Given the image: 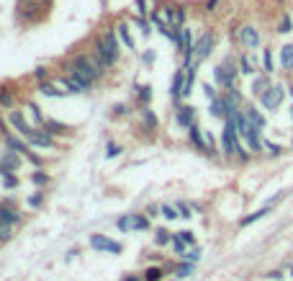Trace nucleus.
<instances>
[{
    "label": "nucleus",
    "instance_id": "f257e3e1",
    "mask_svg": "<svg viewBox=\"0 0 293 281\" xmlns=\"http://www.w3.org/2000/svg\"><path fill=\"white\" fill-rule=\"evenodd\" d=\"M67 70H70L72 75H77V78H82V80H87V83H93V80H98L103 75L106 67H103L95 57L77 54V57H72L70 62H67Z\"/></svg>",
    "mask_w": 293,
    "mask_h": 281
},
{
    "label": "nucleus",
    "instance_id": "f03ea898",
    "mask_svg": "<svg viewBox=\"0 0 293 281\" xmlns=\"http://www.w3.org/2000/svg\"><path fill=\"white\" fill-rule=\"evenodd\" d=\"M93 54H95V59L103 64V67H114L116 59H119V39H116V34L114 31L101 34L98 41H95V52Z\"/></svg>",
    "mask_w": 293,
    "mask_h": 281
},
{
    "label": "nucleus",
    "instance_id": "7ed1b4c3",
    "mask_svg": "<svg viewBox=\"0 0 293 281\" xmlns=\"http://www.w3.org/2000/svg\"><path fill=\"white\" fill-rule=\"evenodd\" d=\"M211 49H214V34L211 31L201 34L193 41V52H190V57H185V64H188V67H198V64L211 54Z\"/></svg>",
    "mask_w": 293,
    "mask_h": 281
},
{
    "label": "nucleus",
    "instance_id": "20e7f679",
    "mask_svg": "<svg viewBox=\"0 0 293 281\" xmlns=\"http://www.w3.org/2000/svg\"><path fill=\"white\" fill-rule=\"evenodd\" d=\"M237 124H234V119L229 116L227 119V126H224V134H221V147H224V153L227 155H237V158H242V160H247V153L239 147V142H237Z\"/></svg>",
    "mask_w": 293,
    "mask_h": 281
},
{
    "label": "nucleus",
    "instance_id": "39448f33",
    "mask_svg": "<svg viewBox=\"0 0 293 281\" xmlns=\"http://www.w3.org/2000/svg\"><path fill=\"white\" fill-rule=\"evenodd\" d=\"M237 67H234V62L227 59V62H219L216 64V70H214V80L221 85V88H232L234 80H237Z\"/></svg>",
    "mask_w": 293,
    "mask_h": 281
},
{
    "label": "nucleus",
    "instance_id": "423d86ee",
    "mask_svg": "<svg viewBox=\"0 0 293 281\" xmlns=\"http://www.w3.org/2000/svg\"><path fill=\"white\" fill-rule=\"evenodd\" d=\"M283 96H285V88H283V85H270V88H267L260 98H262V106H265V109L273 111V109H278V106L283 103Z\"/></svg>",
    "mask_w": 293,
    "mask_h": 281
},
{
    "label": "nucleus",
    "instance_id": "0eeeda50",
    "mask_svg": "<svg viewBox=\"0 0 293 281\" xmlns=\"http://www.w3.org/2000/svg\"><path fill=\"white\" fill-rule=\"evenodd\" d=\"M237 39L242 41L244 49H257V47H260V34H257L255 26H239Z\"/></svg>",
    "mask_w": 293,
    "mask_h": 281
},
{
    "label": "nucleus",
    "instance_id": "6e6552de",
    "mask_svg": "<svg viewBox=\"0 0 293 281\" xmlns=\"http://www.w3.org/2000/svg\"><path fill=\"white\" fill-rule=\"evenodd\" d=\"M90 245H93L95 250H103V253H121V243H114L108 240L106 235H90Z\"/></svg>",
    "mask_w": 293,
    "mask_h": 281
},
{
    "label": "nucleus",
    "instance_id": "1a4fd4ad",
    "mask_svg": "<svg viewBox=\"0 0 293 281\" xmlns=\"http://www.w3.org/2000/svg\"><path fill=\"white\" fill-rule=\"evenodd\" d=\"M6 147L8 150H16V153H24L31 163H36V165H41V158H36L34 153H31V150H29V145L26 142H21L18 137H13V134H6Z\"/></svg>",
    "mask_w": 293,
    "mask_h": 281
},
{
    "label": "nucleus",
    "instance_id": "9d476101",
    "mask_svg": "<svg viewBox=\"0 0 293 281\" xmlns=\"http://www.w3.org/2000/svg\"><path fill=\"white\" fill-rule=\"evenodd\" d=\"M62 85L67 88V93H82V91H87L93 83H87V80H82V78H77V75H70V78L62 80Z\"/></svg>",
    "mask_w": 293,
    "mask_h": 281
},
{
    "label": "nucleus",
    "instance_id": "9b49d317",
    "mask_svg": "<svg viewBox=\"0 0 293 281\" xmlns=\"http://www.w3.org/2000/svg\"><path fill=\"white\" fill-rule=\"evenodd\" d=\"M209 111H211V116H216V119H229V116H232V109H229L227 98H214Z\"/></svg>",
    "mask_w": 293,
    "mask_h": 281
},
{
    "label": "nucleus",
    "instance_id": "f8f14e48",
    "mask_svg": "<svg viewBox=\"0 0 293 281\" xmlns=\"http://www.w3.org/2000/svg\"><path fill=\"white\" fill-rule=\"evenodd\" d=\"M18 165H21V158H18L16 150H8V153H3V158H0V168H3L6 173L18 170Z\"/></svg>",
    "mask_w": 293,
    "mask_h": 281
},
{
    "label": "nucleus",
    "instance_id": "ddd939ff",
    "mask_svg": "<svg viewBox=\"0 0 293 281\" xmlns=\"http://www.w3.org/2000/svg\"><path fill=\"white\" fill-rule=\"evenodd\" d=\"M185 75H188V70L183 67V70H177V73H175V78H172V98H175V101H177V98H183Z\"/></svg>",
    "mask_w": 293,
    "mask_h": 281
},
{
    "label": "nucleus",
    "instance_id": "4468645a",
    "mask_svg": "<svg viewBox=\"0 0 293 281\" xmlns=\"http://www.w3.org/2000/svg\"><path fill=\"white\" fill-rule=\"evenodd\" d=\"M193 109H190V106H180V109H177V114H175V119H177V124L180 126H185V129H190L193 126Z\"/></svg>",
    "mask_w": 293,
    "mask_h": 281
},
{
    "label": "nucleus",
    "instance_id": "2eb2a0df",
    "mask_svg": "<svg viewBox=\"0 0 293 281\" xmlns=\"http://www.w3.org/2000/svg\"><path fill=\"white\" fill-rule=\"evenodd\" d=\"M190 142H193V145L201 150V153H211V150H209V145H206V134L201 132V129H198L196 124L190 126Z\"/></svg>",
    "mask_w": 293,
    "mask_h": 281
},
{
    "label": "nucleus",
    "instance_id": "dca6fc26",
    "mask_svg": "<svg viewBox=\"0 0 293 281\" xmlns=\"http://www.w3.org/2000/svg\"><path fill=\"white\" fill-rule=\"evenodd\" d=\"M29 142L36 145V147H52V137H49L47 132H41V129H31Z\"/></svg>",
    "mask_w": 293,
    "mask_h": 281
},
{
    "label": "nucleus",
    "instance_id": "f3484780",
    "mask_svg": "<svg viewBox=\"0 0 293 281\" xmlns=\"http://www.w3.org/2000/svg\"><path fill=\"white\" fill-rule=\"evenodd\" d=\"M11 124H13V126H16L24 137H29V134H31V126L26 124V119H24V114H21V111H11Z\"/></svg>",
    "mask_w": 293,
    "mask_h": 281
},
{
    "label": "nucleus",
    "instance_id": "a211bd4d",
    "mask_svg": "<svg viewBox=\"0 0 293 281\" xmlns=\"http://www.w3.org/2000/svg\"><path fill=\"white\" fill-rule=\"evenodd\" d=\"M224 98H227V103H229V109H232V114H234V111H239V103H242V96H239V91H234V85H232V88L227 91V96H224Z\"/></svg>",
    "mask_w": 293,
    "mask_h": 281
},
{
    "label": "nucleus",
    "instance_id": "6ab92c4d",
    "mask_svg": "<svg viewBox=\"0 0 293 281\" xmlns=\"http://www.w3.org/2000/svg\"><path fill=\"white\" fill-rule=\"evenodd\" d=\"M0 222L3 225H16L18 222V212H13L8 206H0Z\"/></svg>",
    "mask_w": 293,
    "mask_h": 281
},
{
    "label": "nucleus",
    "instance_id": "aec40b11",
    "mask_svg": "<svg viewBox=\"0 0 293 281\" xmlns=\"http://www.w3.org/2000/svg\"><path fill=\"white\" fill-rule=\"evenodd\" d=\"M13 103H16L13 91H11V88H0V106H3V109H11Z\"/></svg>",
    "mask_w": 293,
    "mask_h": 281
},
{
    "label": "nucleus",
    "instance_id": "412c9836",
    "mask_svg": "<svg viewBox=\"0 0 293 281\" xmlns=\"http://www.w3.org/2000/svg\"><path fill=\"white\" fill-rule=\"evenodd\" d=\"M119 39L124 41V47H126V49H134V39H131V34H129V26H126V24H119Z\"/></svg>",
    "mask_w": 293,
    "mask_h": 281
},
{
    "label": "nucleus",
    "instance_id": "4be33fe9",
    "mask_svg": "<svg viewBox=\"0 0 293 281\" xmlns=\"http://www.w3.org/2000/svg\"><path fill=\"white\" fill-rule=\"evenodd\" d=\"M267 88H270V80H267L265 75H262V78H255V80H252V93L262 96V93H265Z\"/></svg>",
    "mask_w": 293,
    "mask_h": 281
},
{
    "label": "nucleus",
    "instance_id": "5701e85b",
    "mask_svg": "<svg viewBox=\"0 0 293 281\" xmlns=\"http://www.w3.org/2000/svg\"><path fill=\"white\" fill-rule=\"evenodd\" d=\"M244 114H247V119H250V124H255V126H260V129L265 126V116H262L257 109H247Z\"/></svg>",
    "mask_w": 293,
    "mask_h": 281
},
{
    "label": "nucleus",
    "instance_id": "b1692460",
    "mask_svg": "<svg viewBox=\"0 0 293 281\" xmlns=\"http://www.w3.org/2000/svg\"><path fill=\"white\" fill-rule=\"evenodd\" d=\"M280 62H283V67H293V44H285L280 49Z\"/></svg>",
    "mask_w": 293,
    "mask_h": 281
},
{
    "label": "nucleus",
    "instance_id": "393cba45",
    "mask_svg": "<svg viewBox=\"0 0 293 281\" xmlns=\"http://www.w3.org/2000/svg\"><path fill=\"white\" fill-rule=\"evenodd\" d=\"M239 73H244V75H252L255 73V62L250 59V54H244L239 59Z\"/></svg>",
    "mask_w": 293,
    "mask_h": 281
},
{
    "label": "nucleus",
    "instance_id": "a878e982",
    "mask_svg": "<svg viewBox=\"0 0 293 281\" xmlns=\"http://www.w3.org/2000/svg\"><path fill=\"white\" fill-rule=\"evenodd\" d=\"M39 91L44 93V96H62V91H57V85H52V83H44V80H39Z\"/></svg>",
    "mask_w": 293,
    "mask_h": 281
},
{
    "label": "nucleus",
    "instance_id": "bb28decb",
    "mask_svg": "<svg viewBox=\"0 0 293 281\" xmlns=\"http://www.w3.org/2000/svg\"><path fill=\"white\" fill-rule=\"evenodd\" d=\"M267 212H270V206H265V209H260V212H252V214H250V217H244V220H242V227H247V225H252V222H257V220H262V217H265V214H267Z\"/></svg>",
    "mask_w": 293,
    "mask_h": 281
},
{
    "label": "nucleus",
    "instance_id": "cd10ccee",
    "mask_svg": "<svg viewBox=\"0 0 293 281\" xmlns=\"http://www.w3.org/2000/svg\"><path fill=\"white\" fill-rule=\"evenodd\" d=\"M142 119H144V126H147V132H154V126H157V119H154V114L144 106V111H142Z\"/></svg>",
    "mask_w": 293,
    "mask_h": 281
},
{
    "label": "nucleus",
    "instance_id": "c85d7f7f",
    "mask_svg": "<svg viewBox=\"0 0 293 281\" xmlns=\"http://www.w3.org/2000/svg\"><path fill=\"white\" fill-rule=\"evenodd\" d=\"M154 243H157V245H167V243H172V235H170L167 230H157V232H154Z\"/></svg>",
    "mask_w": 293,
    "mask_h": 281
},
{
    "label": "nucleus",
    "instance_id": "c756f323",
    "mask_svg": "<svg viewBox=\"0 0 293 281\" xmlns=\"http://www.w3.org/2000/svg\"><path fill=\"white\" fill-rule=\"evenodd\" d=\"M185 245H188V243H185L180 235H172V248H175L177 255H185Z\"/></svg>",
    "mask_w": 293,
    "mask_h": 281
},
{
    "label": "nucleus",
    "instance_id": "7c9ffc66",
    "mask_svg": "<svg viewBox=\"0 0 293 281\" xmlns=\"http://www.w3.org/2000/svg\"><path fill=\"white\" fill-rule=\"evenodd\" d=\"M116 225H119V230H124V232L134 230V214H126V217H121Z\"/></svg>",
    "mask_w": 293,
    "mask_h": 281
},
{
    "label": "nucleus",
    "instance_id": "2f4dec72",
    "mask_svg": "<svg viewBox=\"0 0 293 281\" xmlns=\"http://www.w3.org/2000/svg\"><path fill=\"white\" fill-rule=\"evenodd\" d=\"M134 24H137V26L142 29V34H144V36H149V34H152V29H149L152 21H147L144 16H137V21H134Z\"/></svg>",
    "mask_w": 293,
    "mask_h": 281
},
{
    "label": "nucleus",
    "instance_id": "473e14b6",
    "mask_svg": "<svg viewBox=\"0 0 293 281\" xmlns=\"http://www.w3.org/2000/svg\"><path fill=\"white\" fill-rule=\"evenodd\" d=\"M137 96L142 98V103L147 106L149 101H152V88H149V85H142V88H137Z\"/></svg>",
    "mask_w": 293,
    "mask_h": 281
},
{
    "label": "nucleus",
    "instance_id": "72a5a7b5",
    "mask_svg": "<svg viewBox=\"0 0 293 281\" xmlns=\"http://www.w3.org/2000/svg\"><path fill=\"white\" fill-rule=\"evenodd\" d=\"M149 227V220L144 214H134V230H147Z\"/></svg>",
    "mask_w": 293,
    "mask_h": 281
},
{
    "label": "nucleus",
    "instance_id": "f704fd0d",
    "mask_svg": "<svg viewBox=\"0 0 293 281\" xmlns=\"http://www.w3.org/2000/svg\"><path fill=\"white\" fill-rule=\"evenodd\" d=\"M144 278H147V281H160V278H162V271L157 268V266H152V268H147Z\"/></svg>",
    "mask_w": 293,
    "mask_h": 281
},
{
    "label": "nucleus",
    "instance_id": "c9c22d12",
    "mask_svg": "<svg viewBox=\"0 0 293 281\" xmlns=\"http://www.w3.org/2000/svg\"><path fill=\"white\" fill-rule=\"evenodd\" d=\"M44 124H47V129H52L54 134H57V132H59V134H67V126L59 124V121H44Z\"/></svg>",
    "mask_w": 293,
    "mask_h": 281
},
{
    "label": "nucleus",
    "instance_id": "e433bc0d",
    "mask_svg": "<svg viewBox=\"0 0 293 281\" xmlns=\"http://www.w3.org/2000/svg\"><path fill=\"white\" fill-rule=\"evenodd\" d=\"M262 62H265V73H273V52L270 49L262 52Z\"/></svg>",
    "mask_w": 293,
    "mask_h": 281
},
{
    "label": "nucleus",
    "instance_id": "4c0bfd02",
    "mask_svg": "<svg viewBox=\"0 0 293 281\" xmlns=\"http://www.w3.org/2000/svg\"><path fill=\"white\" fill-rule=\"evenodd\" d=\"M162 214H165L167 220H175V217H180L177 206H170V204H162Z\"/></svg>",
    "mask_w": 293,
    "mask_h": 281
},
{
    "label": "nucleus",
    "instance_id": "58836bf2",
    "mask_svg": "<svg viewBox=\"0 0 293 281\" xmlns=\"http://www.w3.org/2000/svg\"><path fill=\"white\" fill-rule=\"evenodd\" d=\"M3 186L6 188H16L18 186V178L13 176V173H3Z\"/></svg>",
    "mask_w": 293,
    "mask_h": 281
},
{
    "label": "nucleus",
    "instance_id": "ea45409f",
    "mask_svg": "<svg viewBox=\"0 0 293 281\" xmlns=\"http://www.w3.org/2000/svg\"><path fill=\"white\" fill-rule=\"evenodd\" d=\"M201 255H204V253H201L198 248H193V250H185V261H190V263H196V261H201Z\"/></svg>",
    "mask_w": 293,
    "mask_h": 281
},
{
    "label": "nucleus",
    "instance_id": "a19ab883",
    "mask_svg": "<svg viewBox=\"0 0 293 281\" xmlns=\"http://www.w3.org/2000/svg\"><path fill=\"white\" fill-rule=\"evenodd\" d=\"M29 111H31V116L36 119V124H44V116H41V109L36 103H29Z\"/></svg>",
    "mask_w": 293,
    "mask_h": 281
},
{
    "label": "nucleus",
    "instance_id": "79ce46f5",
    "mask_svg": "<svg viewBox=\"0 0 293 281\" xmlns=\"http://www.w3.org/2000/svg\"><path fill=\"white\" fill-rule=\"evenodd\" d=\"M193 273V263L188 261V263H183V266H177V276L183 278V276H190Z\"/></svg>",
    "mask_w": 293,
    "mask_h": 281
},
{
    "label": "nucleus",
    "instance_id": "37998d69",
    "mask_svg": "<svg viewBox=\"0 0 293 281\" xmlns=\"http://www.w3.org/2000/svg\"><path fill=\"white\" fill-rule=\"evenodd\" d=\"M31 181H34V183H36V186H44V183H47V181H49V178H47V176H44V173H41V170H39V173H34V176H31Z\"/></svg>",
    "mask_w": 293,
    "mask_h": 281
},
{
    "label": "nucleus",
    "instance_id": "c03bdc74",
    "mask_svg": "<svg viewBox=\"0 0 293 281\" xmlns=\"http://www.w3.org/2000/svg\"><path fill=\"white\" fill-rule=\"evenodd\" d=\"M175 206H177V212H180V217H185V220H188V217H193L190 209H188V204H175Z\"/></svg>",
    "mask_w": 293,
    "mask_h": 281
},
{
    "label": "nucleus",
    "instance_id": "a18cd8bd",
    "mask_svg": "<svg viewBox=\"0 0 293 281\" xmlns=\"http://www.w3.org/2000/svg\"><path fill=\"white\" fill-rule=\"evenodd\" d=\"M280 34H288L290 31V18L288 16H283V21H280V29H278Z\"/></svg>",
    "mask_w": 293,
    "mask_h": 281
},
{
    "label": "nucleus",
    "instance_id": "49530a36",
    "mask_svg": "<svg viewBox=\"0 0 293 281\" xmlns=\"http://www.w3.org/2000/svg\"><path fill=\"white\" fill-rule=\"evenodd\" d=\"M177 235L183 237V240H185L188 245H193V240H196V237H193V232H190V230H183V232H177Z\"/></svg>",
    "mask_w": 293,
    "mask_h": 281
},
{
    "label": "nucleus",
    "instance_id": "de8ad7c7",
    "mask_svg": "<svg viewBox=\"0 0 293 281\" xmlns=\"http://www.w3.org/2000/svg\"><path fill=\"white\" fill-rule=\"evenodd\" d=\"M144 6H147V0H137V3H134V8H137V13H139V16H144V13H147V8H144Z\"/></svg>",
    "mask_w": 293,
    "mask_h": 281
},
{
    "label": "nucleus",
    "instance_id": "09e8293b",
    "mask_svg": "<svg viewBox=\"0 0 293 281\" xmlns=\"http://www.w3.org/2000/svg\"><path fill=\"white\" fill-rule=\"evenodd\" d=\"M119 153H121V147H116V145H108V153H106V155H108V158H116Z\"/></svg>",
    "mask_w": 293,
    "mask_h": 281
},
{
    "label": "nucleus",
    "instance_id": "8fccbe9b",
    "mask_svg": "<svg viewBox=\"0 0 293 281\" xmlns=\"http://www.w3.org/2000/svg\"><path fill=\"white\" fill-rule=\"evenodd\" d=\"M265 147H267L273 155H278V153H280V147H278V145H273V142H265Z\"/></svg>",
    "mask_w": 293,
    "mask_h": 281
},
{
    "label": "nucleus",
    "instance_id": "3c124183",
    "mask_svg": "<svg viewBox=\"0 0 293 281\" xmlns=\"http://www.w3.org/2000/svg\"><path fill=\"white\" fill-rule=\"evenodd\" d=\"M29 204H31V206H39V204H41V193H34V196L29 199Z\"/></svg>",
    "mask_w": 293,
    "mask_h": 281
},
{
    "label": "nucleus",
    "instance_id": "603ef678",
    "mask_svg": "<svg viewBox=\"0 0 293 281\" xmlns=\"http://www.w3.org/2000/svg\"><path fill=\"white\" fill-rule=\"evenodd\" d=\"M44 75H47V70H44V67H36V70H34V78H36V80H44Z\"/></svg>",
    "mask_w": 293,
    "mask_h": 281
},
{
    "label": "nucleus",
    "instance_id": "864d4df0",
    "mask_svg": "<svg viewBox=\"0 0 293 281\" xmlns=\"http://www.w3.org/2000/svg\"><path fill=\"white\" fill-rule=\"evenodd\" d=\"M114 114H119V116H121V114H126V106H124V103L114 106Z\"/></svg>",
    "mask_w": 293,
    "mask_h": 281
},
{
    "label": "nucleus",
    "instance_id": "5fc2aeb1",
    "mask_svg": "<svg viewBox=\"0 0 293 281\" xmlns=\"http://www.w3.org/2000/svg\"><path fill=\"white\" fill-rule=\"evenodd\" d=\"M219 6V0H206V11H216Z\"/></svg>",
    "mask_w": 293,
    "mask_h": 281
},
{
    "label": "nucleus",
    "instance_id": "6e6d98bb",
    "mask_svg": "<svg viewBox=\"0 0 293 281\" xmlns=\"http://www.w3.org/2000/svg\"><path fill=\"white\" fill-rule=\"evenodd\" d=\"M204 91H206V96H209V98H214V88H211V85H204Z\"/></svg>",
    "mask_w": 293,
    "mask_h": 281
},
{
    "label": "nucleus",
    "instance_id": "4d7b16f0",
    "mask_svg": "<svg viewBox=\"0 0 293 281\" xmlns=\"http://www.w3.org/2000/svg\"><path fill=\"white\" fill-rule=\"evenodd\" d=\"M154 59V52H144V62H152Z\"/></svg>",
    "mask_w": 293,
    "mask_h": 281
},
{
    "label": "nucleus",
    "instance_id": "13d9d810",
    "mask_svg": "<svg viewBox=\"0 0 293 281\" xmlns=\"http://www.w3.org/2000/svg\"><path fill=\"white\" fill-rule=\"evenodd\" d=\"M124 281H142V278H139V276H126Z\"/></svg>",
    "mask_w": 293,
    "mask_h": 281
},
{
    "label": "nucleus",
    "instance_id": "bf43d9fd",
    "mask_svg": "<svg viewBox=\"0 0 293 281\" xmlns=\"http://www.w3.org/2000/svg\"><path fill=\"white\" fill-rule=\"evenodd\" d=\"M0 132H3V134H8V132H6V124H3V119H0Z\"/></svg>",
    "mask_w": 293,
    "mask_h": 281
},
{
    "label": "nucleus",
    "instance_id": "052dcab7",
    "mask_svg": "<svg viewBox=\"0 0 293 281\" xmlns=\"http://www.w3.org/2000/svg\"><path fill=\"white\" fill-rule=\"evenodd\" d=\"M290 276H293V268H290Z\"/></svg>",
    "mask_w": 293,
    "mask_h": 281
},
{
    "label": "nucleus",
    "instance_id": "680f3d73",
    "mask_svg": "<svg viewBox=\"0 0 293 281\" xmlns=\"http://www.w3.org/2000/svg\"><path fill=\"white\" fill-rule=\"evenodd\" d=\"M290 116H293V109H290Z\"/></svg>",
    "mask_w": 293,
    "mask_h": 281
}]
</instances>
